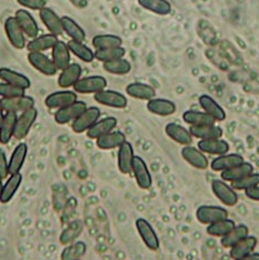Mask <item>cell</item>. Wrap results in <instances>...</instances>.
Here are the masks:
<instances>
[{"instance_id":"6da1fadb","label":"cell","mask_w":259,"mask_h":260,"mask_svg":"<svg viewBox=\"0 0 259 260\" xmlns=\"http://www.w3.org/2000/svg\"><path fill=\"white\" fill-rule=\"evenodd\" d=\"M108 81L102 76H90L85 78H80L77 83L73 85V89L77 93L90 94L98 93L107 88Z\"/></svg>"},{"instance_id":"7a4b0ae2","label":"cell","mask_w":259,"mask_h":260,"mask_svg":"<svg viewBox=\"0 0 259 260\" xmlns=\"http://www.w3.org/2000/svg\"><path fill=\"white\" fill-rule=\"evenodd\" d=\"M100 116H101V111L99 108L96 107L86 108L75 121H72L71 127L73 129V132L77 134L86 132L95 122L100 120Z\"/></svg>"},{"instance_id":"3957f363","label":"cell","mask_w":259,"mask_h":260,"mask_svg":"<svg viewBox=\"0 0 259 260\" xmlns=\"http://www.w3.org/2000/svg\"><path fill=\"white\" fill-rule=\"evenodd\" d=\"M37 117H38V110L35 107L30 108L18 116V120L16 123L14 136L17 140H22L26 138L28 133L31 129L35 122L37 121Z\"/></svg>"},{"instance_id":"277c9868","label":"cell","mask_w":259,"mask_h":260,"mask_svg":"<svg viewBox=\"0 0 259 260\" xmlns=\"http://www.w3.org/2000/svg\"><path fill=\"white\" fill-rule=\"evenodd\" d=\"M5 32L10 45L17 50L26 48V38L21 27L18 23L16 17H9L5 21Z\"/></svg>"},{"instance_id":"5b68a950","label":"cell","mask_w":259,"mask_h":260,"mask_svg":"<svg viewBox=\"0 0 259 260\" xmlns=\"http://www.w3.org/2000/svg\"><path fill=\"white\" fill-rule=\"evenodd\" d=\"M196 218L201 224L209 225L220 219L228 218V212L219 206L202 205L196 210Z\"/></svg>"},{"instance_id":"8992f818","label":"cell","mask_w":259,"mask_h":260,"mask_svg":"<svg viewBox=\"0 0 259 260\" xmlns=\"http://www.w3.org/2000/svg\"><path fill=\"white\" fill-rule=\"evenodd\" d=\"M94 100L99 104L106 105L109 108L124 109L127 105V99L125 95L118 91L113 90H102L94 94Z\"/></svg>"},{"instance_id":"52a82bcc","label":"cell","mask_w":259,"mask_h":260,"mask_svg":"<svg viewBox=\"0 0 259 260\" xmlns=\"http://www.w3.org/2000/svg\"><path fill=\"white\" fill-rule=\"evenodd\" d=\"M2 102V107L6 113L7 112H23L30 108L35 107V100L34 98L29 95H19V96H12V98H2L0 99Z\"/></svg>"},{"instance_id":"ba28073f","label":"cell","mask_w":259,"mask_h":260,"mask_svg":"<svg viewBox=\"0 0 259 260\" xmlns=\"http://www.w3.org/2000/svg\"><path fill=\"white\" fill-rule=\"evenodd\" d=\"M135 226H137L140 237L147 248L153 251L157 250L159 248V240L150 222L144 218H139L135 221Z\"/></svg>"},{"instance_id":"9c48e42d","label":"cell","mask_w":259,"mask_h":260,"mask_svg":"<svg viewBox=\"0 0 259 260\" xmlns=\"http://www.w3.org/2000/svg\"><path fill=\"white\" fill-rule=\"evenodd\" d=\"M212 190L215 196L226 206H235L238 202L236 190L224 181L215 179L212 183Z\"/></svg>"},{"instance_id":"30bf717a","label":"cell","mask_w":259,"mask_h":260,"mask_svg":"<svg viewBox=\"0 0 259 260\" xmlns=\"http://www.w3.org/2000/svg\"><path fill=\"white\" fill-rule=\"evenodd\" d=\"M86 108L88 107H86L85 102L76 101L75 103L67 105L64 108L58 109V111L54 114V120L58 124H67V123L71 121H75Z\"/></svg>"},{"instance_id":"8fae6325","label":"cell","mask_w":259,"mask_h":260,"mask_svg":"<svg viewBox=\"0 0 259 260\" xmlns=\"http://www.w3.org/2000/svg\"><path fill=\"white\" fill-rule=\"evenodd\" d=\"M132 172L140 188L149 189L152 186L151 173L149 169H147V165L143 158L134 155L132 163Z\"/></svg>"},{"instance_id":"7c38bea8","label":"cell","mask_w":259,"mask_h":260,"mask_svg":"<svg viewBox=\"0 0 259 260\" xmlns=\"http://www.w3.org/2000/svg\"><path fill=\"white\" fill-rule=\"evenodd\" d=\"M76 101H78L77 92L63 90L49 94L46 98L45 104L48 109H61L67 107V105L75 103Z\"/></svg>"},{"instance_id":"4fadbf2b","label":"cell","mask_w":259,"mask_h":260,"mask_svg":"<svg viewBox=\"0 0 259 260\" xmlns=\"http://www.w3.org/2000/svg\"><path fill=\"white\" fill-rule=\"evenodd\" d=\"M28 61L36 70H38L40 73L45 74V76H54L58 71L57 67L53 63V61L49 59L47 55L43 54L42 52H29Z\"/></svg>"},{"instance_id":"5bb4252c","label":"cell","mask_w":259,"mask_h":260,"mask_svg":"<svg viewBox=\"0 0 259 260\" xmlns=\"http://www.w3.org/2000/svg\"><path fill=\"white\" fill-rule=\"evenodd\" d=\"M16 19L21 27L24 36H27L28 38L35 39L36 37H38L39 34V27L37 23L34 16L30 14L26 9H19L16 11L15 14Z\"/></svg>"},{"instance_id":"9a60e30c","label":"cell","mask_w":259,"mask_h":260,"mask_svg":"<svg viewBox=\"0 0 259 260\" xmlns=\"http://www.w3.org/2000/svg\"><path fill=\"white\" fill-rule=\"evenodd\" d=\"M39 17L42 23L45 24L46 28L50 31V34H53L55 36H61L64 32L61 18L55 14L51 8H42L39 11Z\"/></svg>"},{"instance_id":"2e32d148","label":"cell","mask_w":259,"mask_h":260,"mask_svg":"<svg viewBox=\"0 0 259 260\" xmlns=\"http://www.w3.org/2000/svg\"><path fill=\"white\" fill-rule=\"evenodd\" d=\"M257 245V238L255 236H246L242 240H239L236 245H234L231 251L230 256L234 260H244L249 253L254 251L255 247Z\"/></svg>"},{"instance_id":"e0dca14e","label":"cell","mask_w":259,"mask_h":260,"mask_svg":"<svg viewBox=\"0 0 259 260\" xmlns=\"http://www.w3.org/2000/svg\"><path fill=\"white\" fill-rule=\"evenodd\" d=\"M197 147L203 153L211 154V155H224L230 151V145H228L225 140L220 139H205L201 140L197 143Z\"/></svg>"},{"instance_id":"ac0fdd59","label":"cell","mask_w":259,"mask_h":260,"mask_svg":"<svg viewBox=\"0 0 259 260\" xmlns=\"http://www.w3.org/2000/svg\"><path fill=\"white\" fill-rule=\"evenodd\" d=\"M82 76V68L79 63H70L66 69L61 71L59 79H58V85L61 89H68L70 86H73L78 80Z\"/></svg>"},{"instance_id":"d6986e66","label":"cell","mask_w":259,"mask_h":260,"mask_svg":"<svg viewBox=\"0 0 259 260\" xmlns=\"http://www.w3.org/2000/svg\"><path fill=\"white\" fill-rule=\"evenodd\" d=\"M182 157L197 170H206L208 159L202 151L190 145H185L182 150Z\"/></svg>"},{"instance_id":"ffe728a7","label":"cell","mask_w":259,"mask_h":260,"mask_svg":"<svg viewBox=\"0 0 259 260\" xmlns=\"http://www.w3.org/2000/svg\"><path fill=\"white\" fill-rule=\"evenodd\" d=\"M199 102L203 111L208 115H211L216 122H221L226 119L225 110L221 108L211 95H201L199 99Z\"/></svg>"},{"instance_id":"44dd1931","label":"cell","mask_w":259,"mask_h":260,"mask_svg":"<svg viewBox=\"0 0 259 260\" xmlns=\"http://www.w3.org/2000/svg\"><path fill=\"white\" fill-rule=\"evenodd\" d=\"M118 125V120L113 116L104 117L102 120H99L92 125L88 131H86V135L91 140H96L100 136L112 132L113 129Z\"/></svg>"},{"instance_id":"7402d4cb","label":"cell","mask_w":259,"mask_h":260,"mask_svg":"<svg viewBox=\"0 0 259 260\" xmlns=\"http://www.w3.org/2000/svg\"><path fill=\"white\" fill-rule=\"evenodd\" d=\"M134 158V150L132 144L125 141L118 151V167L122 174H130L132 172V163Z\"/></svg>"},{"instance_id":"603a6c76","label":"cell","mask_w":259,"mask_h":260,"mask_svg":"<svg viewBox=\"0 0 259 260\" xmlns=\"http://www.w3.org/2000/svg\"><path fill=\"white\" fill-rule=\"evenodd\" d=\"M146 108L151 113L158 116H169L174 114L176 111V105L174 102L161 98L151 99V100L147 101Z\"/></svg>"},{"instance_id":"cb8c5ba5","label":"cell","mask_w":259,"mask_h":260,"mask_svg":"<svg viewBox=\"0 0 259 260\" xmlns=\"http://www.w3.org/2000/svg\"><path fill=\"white\" fill-rule=\"evenodd\" d=\"M21 182L22 175L20 174V172L16 173V174H11L8 181L3 185L2 189H0V203L8 204L19 189Z\"/></svg>"},{"instance_id":"d4e9b609","label":"cell","mask_w":259,"mask_h":260,"mask_svg":"<svg viewBox=\"0 0 259 260\" xmlns=\"http://www.w3.org/2000/svg\"><path fill=\"white\" fill-rule=\"evenodd\" d=\"M165 133L174 142L182 145H190L193 142V136L189 133L188 129L181 126L176 123H169L165 126Z\"/></svg>"},{"instance_id":"484cf974","label":"cell","mask_w":259,"mask_h":260,"mask_svg":"<svg viewBox=\"0 0 259 260\" xmlns=\"http://www.w3.org/2000/svg\"><path fill=\"white\" fill-rule=\"evenodd\" d=\"M126 94L132 96L134 99H138V100H145L149 101L151 99L155 98L156 91L153 86L146 84V83H141V82H133L126 85L125 88Z\"/></svg>"},{"instance_id":"4316f807","label":"cell","mask_w":259,"mask_h":260,"mask_svg":"<svg viewBox=\"0 0 259 260\" xmlns=\"http://www.w3.org/2000/svg\"><path fill=\"white\" fill-rule=\"evenodd\" d=\"M52 61L58 70L62 71L70 64L71 52L68 45L63 41H58L52 48Z\"/></svg>"},{"instance_id":"83f0119b","label":"cell","mask_w":259,"mask_h":260,"mask_svg":"<svg viewBox=\"0 0 259 260\" xmlns=\"http://www.w3.org/2000/svg\"><path fill=\"white\" fill-rule=\"evenodd\" d=\"M0 79L6 83L18 86V88H21L23 90L29 89L30 85H31V82H30L28 77L17 71L8 69V68H0Z\"/></svg>"},{"instance_id":"f1b7e54d","label":"cell","mask_w":259,"mask_h":260,"mask_svg":"<svg viewBox=\"0 0 259 260\" xmlns=\"http://www.w3.org/2000/svg\"><path fill=\"white\" fill-rule=\"evenodd\" d=\"M58 41V36L53 34H47L36 37L26 47L29 52H43L49 50V49H52Z\"/></svg>"},{"instance_id":"f546056e","label":"cell","mask_w":259,"mask_h":260,"mask_svg":"<svg viewBox=\"0 0 259 260\" xmlns=\"http://www.w3.org/2000/svg\"><path fill=\"white\" fill-rule=\"evenodd\" d=\"M126 141L125 134L121 131H112L104 134L96 139V146L100 150H113V148L120 147Z\"/></svg>"},{"instance_id":"4dcf8cb0","label":"cell","mask_w":259,"mask_h":260,"mask_svg":"<svg viewBox=\"0 0 259 260\" xmlns=\"http://www.w3.org/2000/svg\"><path fill=\"white\" fill-rule=\"evenodd\" d=\"M28 155V145L26 143H19L15 151L12 152L9 163H8V171L9 175L16 174V173H19L22 169L24 164V160H26Z\"/></svg>"},{"instance_id":"1f68e13d","label":"cell","mask_w":259,"mask_h":260,"mask_svg":"<svg viewBox=\"0 0 259 260\" xmlns=\"http://www.w3.org/2000/svg\"><path fill=\"white\" fill-rule=\"evenodd\" d=\"M244 163V157L239 154H224L212 160L211 167L215 172H223Z\"/></svg>"},{"instance_id":"d6a6232c","label":"cell","mask_w":259,"mask_h":260,"mask_svg":"<svg viewBox=\"0 0 259 260\" xmlns=\"http://www.w3.org/2000/svg\"><path fill=\"white\" fill-rule=\"evenodd\" d=\"M192 136L200 140L220 139L223 136V129L217 125H190L188 128Z\"/></svg>"},{"instance_id":"836d02e7","label":"cell","mask_w":259,"mask_h":260,"mask_svg":"<svg viewBox=\"0 0 259 260\" xmlns=\"http://www.w3.org/2000/svg\"><path fill=\"white\" fill-rule=\"evenodd\" d=\"M18 120L17 113L7 112L5 114L4 121L0 125V143L8 144L12 136H14L16 123Z\"/></svg>"},{"instance_id":"e575fe53","label":"cell","mask_w":259,"mask_h":260,"mask_svg":"<svg viewBox=\"0 0 259 260\" xmlns=\"http://www.w3.org/2000/svg\"><path fill=\"white\" fill-rule=\"evenodd\" d=\"M138 3L142 8L159 16L170 15L172 11V5L168 0H138Z\"/></svg>"},{"instance_id":"d590c367","label":"cell","mask_w":259,"mask_h":260,"mask_svg":"<svg viewBox=\"0 0 259 260\" xmlns=\"http://www.w3.org/2000/svg\"><path fill=\"white\" fill-rule=\"evenodd\" d=\"M249 229L245 225H238L234 227L230 233H227L225 236L221 237L220 245L224 248H232L234 245H236L239 240H242L246 236H248Z\"/></svg>"},{"instance_id":"8d00e7d4","label":"cell","mask_w":259,"mask_h":260,"mask_svg":"<svg viewBox=\"0 0 259 260\" xmlns=\"http://www.w3.org/2000/svg\"><path fill=\"white\" fill-rule=\"evenodd\" d=\"M61 21H62L63 31L70 37L71 40H76L79 42H83L85 40V31L72 18L63 16L61 17Z\"/></svg>"},{"instance_id":"74e56055","label":"cell","mask_w":259,"mask_h":260,"mask_svg":"<svg viewBox=\"0 0 259 260\" xmlns=\"http://www.w3.org/2000/svg\"><path fill=\"white\" fill-rule=\"evenodd\" d=\"M252 172H254V166L250 163L244 162L237 166L232 167V169H228L221 172V178L226 182H233L250 174Z\"/></svg>"},{"instance_id":"f35d334b","label":"cell","mask_w":259,"mask_h":260,"mask_svg":"<svg viewBox=\"0 0 259 260\" xmlns=\"http://www.w3.org/2000/svg\"><path fill=\"white\" fill-rule=\"evenodd\" d=\"M183 120L189 125H213L216 123L211 115L195 110H189L184 112Z\"/></svg>"},{"instance_id":"ab89813d","label":"cell","mask_w":259,"mask_h":260,"mask_svg":"<svg viewBox=\"0 0 259 260\" xmlns=\"http://www.w3.org/2000/svg\"><path fill=\"white\" fill-rule=\"evenodd\" d=\"M68 48L71 53L76 55L77 58H79L83 62L90 63L94 60V52L91 50L89 47H86L83 45V42H79L76 40H70L67 43Z\"/></svg>"},{"instance_id":"60d3db41","label":"cell","mask_w":259,"mask_h":260,"mask_svg":"<svg viewBox=\"0 0 259 260\" xmlns=\"http://www.w3.org/2000/svg\"><path fill=\"white\" fill-rule=\"evenodd\" d=\"M235 221L232 219H220L218 221H215L213 224H209L207 226L206 232L208 235L214 237H223L227 233H230L232 229L235 227Z\"/></svg>"},{"instance_id":"b9f144b4","label":"cell","mask_w":259,"mask_h":260,"mask_svg":"<svg viewBox=\"0 0 259 260\" xmlns=\"http://www.w3.org/2000/svg\"><path fill=\"white\" fill-rule=\"evenodd\" d=\"M103 69L111 74H116V76H124L131 71V63L124 58L115 59L108 62H103Z\"/></svg>"},{"instance_id":"7bdbcfd3","label":"cell","mask_w":259,"mask_h":260,"mask_svg":"<svg viewBox=\"0 0 259 260\" xmlns=\"http://www.w3.org/2000/svg\"><path fill=\"white\" fill-rule=\"evenodd\" d=\"M92 46L95 48V50L113 47H121L122 39L119 36L115 35H98L92 39Z\"/></svg>"},{"instance_id":"ee69618b","label":"cell","mask_w":259,"mask_h":260,"mask_svg":"<svg viewBox=\"0 0 259 260\" xmlns=\"http://www.w3.org/2000/svg\"><path fill=\"white\" fill-rule=\"evenodd\" d=\"M125 53H126L125 49L122 46L107 48V49H100V50H95L94 59L101 61V62H108V61H112L115 59L123 58L125 55Z\"/></svg>"},{"instance_id":"f6af8a7d","label":"cell","mask_w":259,"mask_h":260,"mask_svg":"<svg viewBox=\"0 0 259 260\" xmlns=\"http://www.w3.org/2000/svg\"><path fill=\"white\" fill-rule=\"evenodd\" d=\"M86 251V245L83 241H77L66 248L61 252L60 258L62 260H78L81 259Z\"/></svg>"},{"instance_id":"bcb514c9","label":"cell","mask_w":259,"mask_h":260,"mask_svg":"<svg viewBox=\"0 0 259 260\" xmlns=\"http://www.w3.org/2000/svg\"><path fill=\"white\" fill-rule=\"evenodd\" d=\"M83 231V224L81 220H75L69 225L66 231L60 235V243L62 245H68L78 238Z\"/></svg>"},{"instance_id":"7dc6e473","label":"cell","mask_w":259,"mask_h":260,"mask_svg":"<svg viewBox=\"0 0 259 260\" xmlns=\"http://www.w3.org/2000/svg\"><path fill=\"white\" fill-rule=\"evenodd\" d=\"M259 185V174L257 173H250L242 178L231 182V186L235 190H246L250 187H254Z\"/></svg>"},{"instance_id":"c3c4849f","label":"cell","mask_w":259,"mask_h":260,"mask_svg":"<svg viewBox=\"0 0 259 260\" xmlns=\"http://www.w3.org/2000/svg\"><path fill=\"white\" fill-rule=\"evenodd\" d=\"M23 94H26V90L6 82L0 83V98H12Z\"/></svg>"},{"instance_id":"681fc988","label":"cell","mask_w":259,"mask_h":260,"mask_svg":"<svg viewBox=\"0 0 259 260\" xmlns=\"http://www.w3.org/2000/svg\"><path fill=\"white\" fill-rule=\"evenodd\" d=\"M17 3L23 8L31 10H41L46 7L47 0H17Z\"/></svg>"},{"instance_id":"f907efd6","label":"cell","mask_w":259,"mask_h":260,"mask_svg":"<svg viewBox=\"0 0 259 260\" xmlns=\"http://www.w3.org/2000/svg\"><path fill=\"white\" fill-rule=\"evenodd\" d=\"M9 175V171H8V160L7 156H6V153L0 148V177L3 179L7 178Z\"/></svg>"},{"instance_id":"816d5d0a","label":"cell","mask_w":259,"mask_h":260,"mask_svg":"<svg viewBox=\"0 0 259 260\" xmlns=\"http://www.w3.org/2000/svg\"><path fill=\"white\" fill-rule=\"evenodd\" d=\"M245 195L247 196L249 200L252 201H257L259 202V186H254V187H250L248 189L245 190Z\"/></svg>"},{"instance_id":"f5cc1de1","label":"cell","mask_w":259,"mask_h":260,"mask_svg":"<svg viewBox=\"0 0 259 260\" xmlns=\"http://www.w3.org/2000/svg\"><path fill=\"white\" fill-rule=\"evenodd\" d=\"M245 259H250V260H259V253H249V255ZM244 259V260H245Z\"/></svg>"},{"instance_id":"db71d44e","label":"cell","mask_w":259,"mask_h":260,"mask_svg":"<svg viewBox=\"0 0 259 260\" xmlns=\"http://www.w3.org/2000/svg\"><path fill=\"white\" fill-rule=\"evenodd\" d=\"M4 112H5V111H4L3 107H2V102H0V125H2V123L4 121V117H5Z\"/></svg>"},{"instance_id":"11a10c76","label":"cell","mask_w":259,"mask_h":260,"mask_svg":"<svg viewBox=\"0 0 259 260\" xmlns=\"http://www.w3.org/2000/svg\"><path fill=\"white\" fill-rule=\"evenodd\" d=\"M2 187H3V178L0 177V189H2Z\"/></svg>"}]
</instances>
